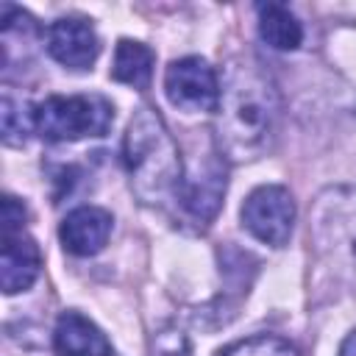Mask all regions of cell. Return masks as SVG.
Returning a JSON list of instances; mask_svg holds the SVG:
<instances>
[{
    "label": "cell",
    "mask_w": 356,
    "mask_h": 356,
    "mask_svg": "<svg viewBox=\"0 0 356 356\" xmlns=\"http://www.w3.org/2000/svg\"><path fill=\"white\" fill-rule=\"evenodd\" d=\"M281 100L273 81L250 61H234L220 83L214 142L231 161H250L273 147Z\"/></svg>",
    "instance_id": "obj_1"
},
{
    "label": "cell",
    "mask_w": 356,
    "mask_h": 356,
    "mask_svg": "<svg viewBox=\"0 0 356 356\" xmlns=\"http://www.w3.org/2000/svg\"><path fill=\"white\" fill-rule=\"evenodd\" d=\"M122 164L134 195L145 206L178 200L184 159L164 117L153 106H139L122 136Z\"/></svg>",
    "instance_id": "obj_2"
},
{
    "label": "cell",
    "mask_w": 356,
    "mask_h": 356,
    "mask_svg": "<svg viewBox=\"0 0 356 356\" xmlns=\"http://www.w3.org/2000/svg\"><path fill=\"white\" fill-rule=\"evenodd\" d=\"M309 242L328 275L356 284V186H325L312 200Z\"/></svg>",
    "instance_id": "obj_3"
},
{
    "label": "cell",
    "mask_w": 356,
    "mask_h": 356,
    "mask_svg": "<svg viewBox=\"0 0 356 356\" xmlns=\"http://www.w3.org/2000/svg\"><path fill=\"white\" fill-rule=\"evenodd\" d=\"M111 122L114 106L103 95H50L33 108L36 134L47 142L106 136Z\"/></svg>",
    "instance_id": "obj_4"
},
{
    "label": "cell",
    "mask_w": 356,
    "mask_h": 356,
    "mask_svg": "<svg viewBox=\"0 0 356 356\" xmlns=\"http://www.w3.org/2000/svg\"><path fill=\"white\" fill-rule=\"evenodd\" d=\"M225 195V156L220 153L214 134L203 136V150L192 153L189 161H184V178L178 189L181 209L200 225H209Z\"/></svg>",
    "instance_id": "obj_5"
},
{
    "label": "cell",
    "mask_w": 356,
    "mask_h": 356,
    "mask_svg": "<svg viewBox=\"0 0 356 356\" xmlns=\"http://www.w3.org/2000/svg\"><path fill=\"white\" fill-rule=\"evenodd\" d=\"M242 225L264 245H286L295 225V200L286 186H256L242 203Z\"/></svg>",
    "instance_id": "obj_6"
},
{
    "label": "cell",
    "mask_w": 356,
    "mask_h": 356,
    "mask_svg": "<svg viewBox=\"0 0 356 356\" xmlns=\"http://www.w3.org/2000/svg\"><path fill=\"white\" fill-rule=\"evenodd\" d=\"M164 92L167 100L184 111H217L220 106V78L200 56L175 58L164 72Z\"/></svg>",
    "instance_id": "obj_7"
},
{
    "label": "cell",
    "mask_w": 356,
    "mask_h": 356,
    "mask_svg": "<svg viewBox=\"0 0 356 356\" xmlns=\"http://www.w3.org/2000/svg\"><path fill=\"white\" fill-rule=\"evenodd\" d=\"M47 53L67 70H89L100 53L92 22L81 17H61L47 28Z\"/></svg>",
    "instance_id": "obj_8"
},
{
    "label": "cell",
    "mask_w": 356,
    "mask_h": 356,
    "mask_svg": "<svg viewBox=\"0 0 356 356\" xmlns=\"http://www.w3.org/2000/svg\"><path fill=\"white\" fill-rule=\"evenodd\" d=\"M111 214L100 206H78L72 209L58 228L61 245L72 256H95L106 248L111 236Z\"/></svg>",
    "instance_id": "obj_9"
},
{
    "label": "cell",
    "mask_w": 356,
    "mask_h": 356,
    "mask_svg": "<svg viewBox=\"0 0 356 356\" xmlns=\"http://www.w3.org/2000/svg\"><path fill=\"white\" fill-rule=\"evenodd\" d=\"M42 253L39 245L25 234H3V250H0V286L6 295H17L33 286L39 278Z\"/></svg>",
    "instance_id": "obj_10"
},
{
    "label": "cell",
    "mask_w": 356,
    "mask_h": 356,
    "mask_svg": "<svg viewBox=\"0 0 356 356\" xmlns=\"http://www.w3.org/2000/svg\"><path fill=\"white\" fill-rule=\"evenodd\" d=\"M53 348L58 356H114L106 334L81 312H64L56 320Z\"/></svg>",
    "instance_id": "obj_11"
},
{
    "label": "cell",
    "mask_w": 356,
    "mask_h": 356,
    "mask_svg": "<svg viewBox=\"0 0 356 356\" xmlns=\"http://www.w3.org/2000/svg\"><path fill=\"white\" fill-rule=\"evenodd\" d=\"M111 78L134 89H147L153 78V50L136 39H120L111 61Z\"/></svg>",
    "instance_id": "obj_12"
},
{
    "label": "cell",
    "mask_w": 356,
    "mask_h": 356,
    "mask_svg": "<svg viewBox=\"0 0 356 356\" xmlns=\"http://www.w3.org/2000/svg\"><path fill=\"white\" fill-rule=\"evenodd\" d=\"M259 33L275 50H295L303 42V28L298 17L278 3L259 6Z\"/></svg>",
    "instance_id": "obj_13"
},
{
    "label": "cell",
    "mask_w": 356,
    "mask_h": 356,
    "mask_svg": "<svg viewBox=\"0 0 356 356\" xmlns=\"http://www.w3.org/2000/svg\"><path fill=\"white\" fill-rule=\"evenodd\" d=\"M33 108L28 106L22 97H14L11 92L3 95L0 100V120H3V142L6 145H22L28 139L31 131H36L33 125Z\"/></svg>",
    "instance_id": "obj_14"
},
{
    "label": "cell",
    "mask_w": 356,
    "mask_h": 356,
    "mask_svg": "<svg viewBox=\"0 0 356 356\" xmlns=\"http://www.w3.org/2000/svg\"><path fill=\"white\" fill-rule=\"evenodd\" d=\"M217 356H300V350L273 334H256L239 342H231L228 348L217 350Z\"/></svg>",
    "instance_id": "obj_15"
},
{
    "label": "cell",
    "mask_w": 356,
    "mask_h": 356,
    "mask_svg": "<svg viewBox=\"0 0 356 356\" xmlns=\"http://www.w3.org/2000/svg\"><path fill=\"white\" fill-rule=\"evenodd\" d=\"M150 356H189V339L178 325H164L150 337Z\"/></svg>",
    "instance_id": "obj_16"
},
{
    "label": "cell",
    "mask_w": 356,
    "mask_h": 356,
    "mask_svg": "<svg viewBox=\"0 0 356 356\" xmlns=\"http://www.w3.org/2000/svg\"><path fill=\"white\" fill-rule=\"evenodd\" d=\"M22 225H25V206L17 197L6 195L3 197V234H17L22 231Z\"/></svg>",
    "instance_id": "obj_17"
},
{
    "label": "cell",
    "mask_w": 356,
    "mask_h": 356,
    "mask_svg": "<svg viewBox=\"0 0 356 356\" xmlns=\"http://www.w3.org/2000/svg\"><path fill=\"white\" fill-rule=\"evenodd\" d=\"M339 356H356V328L342 339V345H339Z\"/></svg>",
    "instance_id": "obj_18"
}]
</instances>
